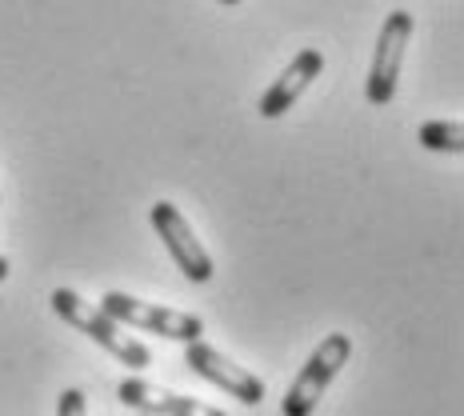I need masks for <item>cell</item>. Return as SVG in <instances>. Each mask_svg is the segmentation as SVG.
<instances>
[{
    "label": "cell",
    "mask_w": 464,
    "mask_h": 416,
    "mask_svg": "<svg viewBox=\"0 0 464 416\" xmlns=\"http://www.w3.org/2000/svg\"><path fill=\"white\" fill-rule=\"evenodd\" d=\"M321 69H324V53L321 48H304V53L273 81V89L260 96V116H268V121H273V116H285L296 101H301V92L308 84L321 76Z\"/></svg>",
    "instance_id": "cell-8"
},
{
    "label": "cell",
    "mask_w": 464,
    "mask_h": 416,
    "mask_svg": "<svg viewBox=\"0 0 464 416\" xmlns=\"http://www.w3.org/2000/svg\"><path fill=\"white\" fill-rule=\"evenodd\" d=\"M144 416H149V412H144Z\"/></svg>",
    "instance_id": "cell-13"
},
{
    "label": "cell",
    "mask_w": 464,
    "mask_h": 416,
    "mask_svg": "<svg viewBox=\"0 0 464 416\" xmlns=\"http://www.w3.org/2000/svg\"><path fill=\"white\" fill-rule=\"evenodd\" d=\"M53 313L61 316V321H69L76 333H84L89 341H96L104 353H112L121 364H129V369L140 372V369H149V364H152V348L149 344H140L137 336L124 333V328L116 324L101 305L81 301L72 288H56V293H53Z\"/></svg>",
    "instance_id": "cell-1"
},
{
    "label": "cell",
    "mask_w": 464,
    "mask_h": 416,
    "mask_svg": "<svg viewBox=\"0 0 464 416\" xmlns=\"http://www.w3.org/2000/svg\"><path fill=\"white\" fill-rule=\"evenodd\" d=\"M101 308L112 316L116 324H129V328H144V333H157V336H169V341H200L205 333V321L192 313H177V308H164V305H149V301H137L129 293H104L101 296Z\"/></svg>",
    "instance_id": "cell-3"
},
{
    "label": "cell",
    "mask_w": 464,
    "mask_h": 416,
    "mask_svg": "<svg viewBox=\"0 0 464 416\" xmlns=\"http://www.w3.org/2000/svg\"><path fill=\"white\" fill-rule=\"evenodd\" d=\"M409 36H412V13H404V8L389 13V21L381 24V36H376L372 73H369V104H376V109H384L396 96V76H401Z\"/></svg>",
    "instance_id": "cell-4"
},
{
    "label": "cell",
    "mask_w": 464,
    "mask_h": 416,
    "mask_svg": "<svg viewBox=\"0 0 464 416\" xmlns=\"http://www.w3.org/2000/svg\"><path fill=\"white\" fill-rule=\"evenodd\" d=\"M116 396H121L129 409H144L149 416H225L220 409H212V404H200V401H192V396H185V392L149 384V381H140V376L121 381Z\"/></svg>",
    "instance_id": "cell-7"
},
{
    "label": "cell",
    "mask_w": 464,
    "mask_h": 416,
    "mask_svg": "<svg viewBox=\"0 0 464 416\" xmlns=\"http://www.w3.org/2000/svg\"><path fill=\"white\" fill-rule=\"evenodd\" d=\"M420 144L437 152H464V129L460 121H429L420 124Z\"/></svg>",
    "instance_id": "cell-9"
},
{
    "label": "cell",
    "mask_w": 464,
    "mask_h": 416,
    "mask_svg": "<svg viewBox=\"0 0 464 416\" xmlns=\"http://www.w3.org/2000/svg\"><path fill=\"white\" fill-rule=\"evenodd\" d=\"M348 356H353V341H348L344 333L324 336V341L316 344V353L304 361V369L296 372V381L288 384L280 412H285V416H313L316 404H321V396H324V389L336 381V372L348 364Z\"/></svg>",
    "instance_id": "cell-2"
},
{
    "label": "cell",
    "mask_w": 464,
    "mask_h": 416,
    "mask_svg": "<svg viewBox=\"0 0 464 416\" xmlns=\"http://www.w3.org/2000/svg\"><path fill=\"white\" fill-rule=\"evenodd\" d=\"M220 5H240V0H220Z\"/></svg>",
    "instance_id": "cell-12"
},
{
    "label": "cell",
    "mask_w": 464,
    "mask_h": 416,
    "mask_svg": "<svg viewBox=\"0 0 464 416\" xmlns=\"http://www.w3.org/2000/svg\"><path fill=\"white\" fill-rule=\"evenodd\" d=\"M152 228L160 232L169 256L177 260V268L188 280H197V285L212 280V256L205 253V245H200L192 225L185 220V212L172 205V200H157V205H152Z\"/></svg>",
    "instance_id": "cell-5"
},
{
    "label": "cell",
    "mask_w": 464,
    "mask_h": 416,
    "mask_svg": "<svg viewBox=\"0 0 464 416\" xmlns=\"http://www.w3.org/2000/svg\"><path fill=\"white\" fill-rule=\"evenodd\" d=\"M56 416H89L84 392H81V389H64L61 401H56Z\"/></svg>",
    "instance_id": "cell-10"
},
{
    "label": "cell",
    "mask_w": 464,
    "mask_h": 416,
    "mask_svg": "<svg viewBox=\"0 0 464 416\" xmlns=\"http://www.w3.org/2000/svg\"><path fill=\"white\" fill-rule=\"evenodd\" d=\"M185 361H188V369L197 372V376H205L208 384L225 389L232 401H240V404H260V401H265V381H260L256 372L240 369L237 361H228V356L217 353L212 344L192 341V344L185 348Z\"/></svg>",
    "instance_id": "cell-6"
},
{
    "label": "cell",
    "mask_w": 464,
    "mask_h": 416,
    "mask_svg": "<svg viewBox=\"0 0 464 416\" xmlns=\"http://www.w3.org/2000/svg\"><path fill=\"white\" fill-rule=\"evenodd\" d=\"M8 273H13V265H8V256H0V280H8Z\"/></svg>",
    "instance_id": "cell-11"
}]
</instances>
